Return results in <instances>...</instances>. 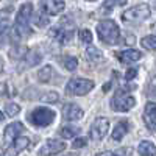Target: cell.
<instances>
[{
    "instance_id": "6da1fadb",
    "label": "cell",
    "mask_w": 156,
    "mask_h": 156,
    "mask_svg": "<svg viewBox=\"0 0 156 156\" xmlns=\"http://www.w3.org/2000/svg\"><path fill=\"white\" fill-rule=\"evenodd\" d=\"M97 34L105 44L108 45H114L119 42L120 39V30L117 27V23L111 19L106 20H100L97 23Z\"/></svg>"
},
{
    "instance_id": "7a4b0ae2",
    "label": "cell",
    "mask_w": 156,
    "mask_h": 156,
    "mask_svg": "<svg viewBox=\"0 0 156 156\" xmlns=\"http://www.w3.org/2000/svg\"><path fill=\"white\" fill-rule=\"evenodd\" d=\"M33 5L31 3H25L20 6L17 16H16V23H14V28L17 31V34L20 37H25V36H30L33 31L30 28V19L33 17Z\"/></svg>"
},
{
    "instance_id": "3957f363",
    "label": "cell",
    "mask_w": 156,
    "mask_h": 156,
    "mask_svg": "<svg viewBox=\"0 0 156 156\" xmlns=\"http://www.w3.org/2000/svg\"><path fill=\"white\" fill-rule=\"evenodd\" d=\"M150 17V6L147 3H139L122 12V20L126 23H140Z\"/></svg>"
},
{
    "instance_id": "277c9868",
    "label": "cell",
    "mask_w": 156,
    "mask_h": 156,
    "mask_svg": "<svg viewBox=\"0 0 156 156\" xmlns=\"http://www.w3.org/2000/svg\"><path fill=\"white\" fill-rule=\"evenodd\" d=\"M126 90H129V89H119L114 94V97L111 100V108L114 111L125 112V111H129L136 105V98L133 95H129Z\"/></svg>"
},
{
    "instance_id": "5b68a950",
    "label": "cell",
    "mask_w": 156,
    "mask_h": 156,
    "mask_svg": "<svg viewBox=\"0 0 156 156\" xmlns=\"http://www.w3.org/2000/svg\"><path fill=\"white\" fill-rule=\"evenodd\" d=\"M30 122L34 125V126H48L51 122L55 120V111L53 109H48L45 106H39L36 109H33L30 112Z\"/></svg>"
},
{
    "instance_id": "8992f818",
    "label": "cell",
    "mask_w": 156,
    "mask_h": 156,
    "mask_svg": "<svg viewBox=\"0 0 156 156\" xmlns=\"http://www.w3.org/2000/svg\"><path fill=\"white\" fill-rule=\"evenodd\" d=\"M94 87L92 80H86V78H72L66 84V92L67 95H86L90 89Z\"/></svg>"
},
{
    "instance_id": "52a82bcc",
    "label": "cell",
    "mask_w": 156,
    "mask_h": 156,
    "mask_svg": "<svg viewBox=\"0 0 156 156\" xmlns=\"http://www.w3.org/2000/svg\"><path fill=\"white\" fill-rule=\"evenodd\" d=\"M109 131V120L106 119V117H97V119L92 122V125H90V139L94 140H100L106 136V133Z\"/></svg>"
},
{
    "instance_id": "ba28073f",
    "label": "cell",
    "mask_w": 156,
    "mask_h": 156,
    "mask_svg": "<svg viewBox=\"0 0 156 156\" xmlns=\"http://www.w3.org/2000/svg\"><path fill=\"white\" fill-rule=\"evenodd\" d=\"M66 150V142H62L59 139H48L45 144L39 148L37 154L39 156H53L59 151Z\"/></svg>"
},
{
    "instance_id": "9c48e42d",
    "label": "cell",
    "mask_w": 156,
    "mask_h": 156,
    "mask_svg": "<svg viewBox=\"0 0 156 156\" xmlns=\"http://www.w3.org/2000/svg\"><path fill=\"white\" fill-rule=\"evenodd\" d=\"M144 122L150 133L156 131V103L148 101L144 108Z\"/></svg>"
},
{
    "instance_id": "30bf717a",
    "label": "cell",
    "mask_w": 156,
    "mask_h": 156,
    "mask_svg": "<svg viewBox=\"0 0 156 156\" xmlns=\"http://www.w3.org/2000/svg\"><path fill=\"white\" fill-rule=\"evenodd\" d=\"M64 0H41V9L48 16H58L64 11Z\"/></svg>"
},
{
    "instance_id": "8fae6325",
    "label": "cell",
    "mask_w": 156,
    "mask_h": 156,
    "mask_svg": "<svg viewBox=\"0 0 156 156\" xmlns=\"http://www.w3.org/2000/svg\"><path fill=\"white\" fill-rule=\"evenodd\" d=\"M23 131V125L20 122H12L5 128V133H3V139L6 144H12L16 140V137L20 136V133Z\"/></svg>"
},
{
    "instance_id": "7c38bea8",
    "label": "cell",
    "mask_w": 156,
    "mask_h": 156,
    "mask_svg": "<svg viewBox=\"0 0 156 156\" xmlns=\"http://www.w3.org/2000/svg\"><path fill=\"white\" fill-rule=\"evenodd\" d=\"M83 114L84 111L75 103H67V105L62 106V117L66 120H80Z\"/></svg>"
},
{
    "instance_id": "4fadbf2b",
    "label": "cell",
    "mask_w": 156,
    "mask_h": 156,
    "mask_svg": "<svg viewBox=\"0 0 156 156\" xmlns=\"http://www.w3.org/2000/svg\"><path fill=\"white\" fill-rule=\"evenodd\" d=\"M128 131H129V122L128 120H119V122H117V125L114 126L111 136H112L114 140H120V139H123V136Z\"/></svg>"
},
{
    "instance_id": "5bb4252c",
    "label": "cell",
    "mask_w": 156,
    "mask_h": 156,
    "mask_svg": "<svg viewBox=\"0 0 156 156\" xmlns=\"http://www.w3.org/2000/svg\"><path fill=\"white\" fill-rule=\"evenodd\" d=\"M51 34L56 37V41L61 42V44H69L70 39L73 37V31L72 30H66L62 27H58L55 30H51Z\"/></svg>"
},
{
    "instance_id": "9a60e30c",
    "label": "cell",
    "mask_w": 156,
    "mask_h": 156,
    "mask_svg": "<svg viewBox=\"0 0 156 156\" xmlns=\"http://www.w3.org/2000/svg\"><path fill=\"white\" fill-rule=\"evenodd\" d=\"M117 56H119L120 61L123 62H133V61H137L142 58V53L139 50H123V51H117Z\"/></svg>"
},
{
    "instance_id": "2e32d148",
    "label": "cell",
    "mask_w": 156,
    "mask_h": 156,
    "mask_svg": "<svg viewBox=\"0 0 156 156\" xmlns=\"http://www.w3.org/2000/svg\"><path fill=\"white\" fill-rule=\"evenodd\" d=\"M137 151L140 156H156V145L150 140H142L137 147Z\"/></svg>"
},
{
    "instance_id": "e0dca14e",
    "label": "cell",
    "mask_w": 156,
    "mask_h": 156,
    "mask_svg": "<svg viewBox=\"0 0 156 156\" xmlns=\"http://www.w3.org/2000/svg\"><path fill=\"white\" fill-rule=\"evenodd\" d=\"M42 59V55L39 53V51L33 50V51H28L27 55H25V67H33L36 64H39Z\"/></svg>"
},
{
    "instance_id": "ac0fdd59",
    "label": "cell",
    "mask_w": 156,
    "mask_h": 156,
    "mask_svg": "<svg viewBox=\"0 0 156 156\" xmlns=\"http://www.w3.org/2000/svg\"><path fill=\"white\" fill-rule=\"evenodd\" d=\"M125 3H126V0H106V2L101 5L100 12L106 14V12H111L115 6H122V5H125Z\"/></svg>"
},
{
    "instance_id": "d6986e66",
    "label": "cell",
    "mask_w": 156,
    "mask_h": 156,
    "mask_svg": "<svg viewBox=\"0 0 156 156\" xmlns=\"http://www.w3.org/2000/svg\"><path fill=\"white\" fill-rule=\"evenodd\" d=\"M86 58L90 62H98V61H103V53L95 47H87L86 48Z\"/></svg>"
},
{
    "instance_id": "ffe728a7",
    "label": "cell",
    "mask_w": 156,
    "mask_h": 156,
    "mask_svg": "<svg viewBox=\"0 0 156 156\" xmlns=\"http://www.w3.org/2000/svg\"><path fill=\"white\" fill-rule=\"evenodd\" d=\"M27 53L28 51H27V47L25 45H14V47H11V50H9V56L14 58V59H22V58H25Z\"/></svg>"
},
{
    "instance_id": "44dd1931",
    "label": "cell",
    "mask_w": 156,
    "mask_h": 156,
    "mask_svg": "<svg viewBox=\"0 0 156 156\" xmlns=\"http://www.w3.org/2000/svg\"><path fill=\"white\" fill-rule=\"evenodd\" d=\"M80 131H81L80 126H64V128H61L59 133L64 139H72V137L80 134Z\"/></svg>"
},
{
    "instance_id": "7402d4cb",
    "label": "cell",
    "mask_w": 156,
    "mask_h": 156,
    "mask_svg": "<svg viewBox=\"0 0 156 156\" xmlns=\"http://www.w3.org/2000/svg\"><path fill=\"white\" fill-rule=\"evenodd\" d=\"M51 73H53V70H51L50 66H44L41 70L37 72V80L41 83H48L51 80Z\"/></svg>"
},
{
    "instance_id": "603a6c76",
    "label": "cell",
    "mask_w": 156,
    "mask_h": 156,
    "mask_svg": "<svg viewBox=\"0 0 156 156\" xmlns=\"http://www.w3.org/2000/svg\"><path fill=\"white\" fill-rule=\"evenodd\" d=\"M12 145H14L16 150L20 153V151H23L25 148H28V145H30V139H28L27 136H19V137H16L14 142H12Z\"/></svg>"
},
{
    "instance_id": "cb8c5ba5",
    "label": "cell",
    "mask_w": 156,
    "mask_h": 156,
    "mask_svg": "<svg viewBox=\"0 0 156 156\" xmlns=\"http://www.w3.org/2000/svg\"><path fill=\"white\" fill-rule=\"evenodd\" d=\"M61 64L64 67H66L67 70H75L76 66H78V59L75 56H62L61 58Z\"/></svg>"
},
{
    "instance_id": "d4e9b609",
    "label": "cell",
    "mask_w": 156,
    "mask_h": 156,
    "mask_svg": "<svg viewBox=\"0 0 156 156\" xmlns=\"http://www.w3.org/2000/svg\"><path fill=\"white\" fill-rule=\"evenodd\" d=\"M140 45L147 48V50H153L156 51V36H145L140 39Z\"/></svg>"
},
{
    "instance_id": "484cf974",
    "label": "cell",
    "mask_w": 156,
    "mask_h": 156,
    "mask_svg": "<svg viewBox=\"0 0 156 156\" xmlns=\"http://www.w3.org/2000/svg\"><path fill=\"white\" fill-rule=\"evenodd\" d=\"M33 19H34V23L37 25V27H44V25L48 23V14H45L44 11L33 14Z\"/></svg>"
},
{
    "instance_id": "4316f807",
    "label": "cell",
    "mask_w": 156,
    "mask_h": 156,
    "mask_svg": "<svg viewBox=\"0 0 156 156\" xmlns=\"http://www.w3.org/2000/svg\"><path fill=\"white\" fill-rule=\"evenodd\" d=\"M19 111H20V106L19 105H16V103H8V105L5 106V114L6 115H9V117H12V115H16V114H19Z\"/></svg>"
},
{
    "instance_id": "83f0119b",
    "label": "cell",
    "mask_w": 156,
    "mask_h": 156,
    "mask_svg": "<svg viewBox=\"0 0 156 156\" xmlns=\"http://www.w3.org/2000/svg\"><path fill=\"white\" fill-rule=\"evenodd\" d=\"M41 101H44V103H56V101H59V95L56 92H48V94L41 97Z\"/></svg>"
},
{
    "instance_id": "f1b7e54d",
    "label": "cell",
    "mask_w": 156,
    "mask_h": 156,
    "mask_svg": "<svg viewBox=\"0 0 156 156\" xmlns=\"http://www.w3.org/2000/svg\"><path fill=\"white\" fill-rule=\"evenodd\" d=\"M80 39L84 44H90V41H92V33L89 30H80Z\"/></svg>"
},
{
    "instance_id": "f546056e",
    "label": "cell",
    "mask_w": 156,
    "mask_h": 156,
    "mask_svg": "<svg viewBox=\"0 0 156 156\" xmlns=\"http://www.w3.org/2000/svg\"><path fill=\"white\" fill-rule=\"evenodd\" d=\"M131 148L129 147H125V148H119V150H115L112 153V156H131Z\"/></svg>"
},
{
    "instance_id": "4dcf8cb0",
    "label": "cell",
    "mask_w": 156,
    "mask_h": 156,
    "mask_svg": "<svg viewBox=\"0 0 156 156\" xmlns=\"http://www.w3.org/2000/svg\"><path fill=\"white\" fill-rule=\"evenodd\" d=\"M86 145H87V139L86 137H78V139L73 140V144H72L73 148H81V147H86Z\"/></svg>"
},
{
    "instance_id": "1f68e13d",
    "label": "cell",
    "mask_w": 156,
    "mask_h": 156,
    "mask_svg": "<svg viewBox=\"0 0 156 156\" xmlns=\"http://www.w3.org/2000/svg\"><path fill=\"white\" fill-rule=\"evenodd\" d=\"M17 154H19V151L16 150L14 145H11L8 150H5V151L2 153V156H17Z\"/></svg>"
},
{
    "instance_id": "d6a6232c",
    "label": "cell",
    "mask_w": 156,
    "mask_h": 156,
    "mask_svg": "<svg viewBox=\"0 0 156 156\" xmlns=\"http://www.w3.org/2000/svg\"><path fill=\"white\" fill-rule=\"evenodd\" d=\"M136 73H137V69H129L125 73V78H126V80H133V78L136 76Z\"/></svg>"
},
{
    "instance_id": "836d02e7",
    "label": "cell",
    "mask_w": 156,
    "mask_h": 156,
    "mask_svg": "<svg viewBox=\"0 0 156 156\" xmlns=\"http://www.w3.org/2000/svg\"><path fill=\"white\" fill-rule=\"evenodd\" d=\"M134 41H136L134 36H133V34H128V36H126V41H125V44H126V45H133V44H134Z\"/></svg>"
},
{
    "instance_id": "e575fe53",
    "label": "cell",
    "mask_w": 156,
    "mask_h": 156,
    "mask_svg": "<svg viewBox=\"0 0 156 156\" xmlns=\"http://www.w3.org/2000/svg\"><path fill=\"white\" fill-rule=\"evenodd\" d=\"M94 156H112V153H111V151H101V153L94 154Z\"/></svg>"
},
{
    "instance_id": "d590c367",
    "label": "cell",
    "mask_w": 156,
    "mask_h": 156,
    "mask_svg": "<svg viewBox=\"0 0 156 156\" xmlns=\"http://www.w3.org/2000/svg\"><path fill=\"white\" fill-rule=\"evenodd\" d=\"M69 156H78V154H69Z\"/></svg>"
},
{
    "instance_id": "8d00e7d4",
    "label": "cell",
    "mask_w": 156,
    "mask_h": 156,
    "mask_svg": "<svg viewBox=\"0 0 156 156\" xmlns=\"http://www.w3.org/2000/svg\"><path fill=\"white\" fill-rule=\"evenodd\" d=\"M154 8H156V0H154Z\"/></svg>"
},
{
    "instance_id": "74e56055",
    "label": "cell",
    "mask_w": 156,
    "mask_h": 156,
    "mask_svg": "<svg viewBox=\"0 0 156 156\" xmlns=\"http://www.w3.org/2000/svg\"><path fill=\"white\" fill-rule=\"evenodd\" d=\"M87 2H94V0H87Z\"/></svg>"
}]
</instances>
